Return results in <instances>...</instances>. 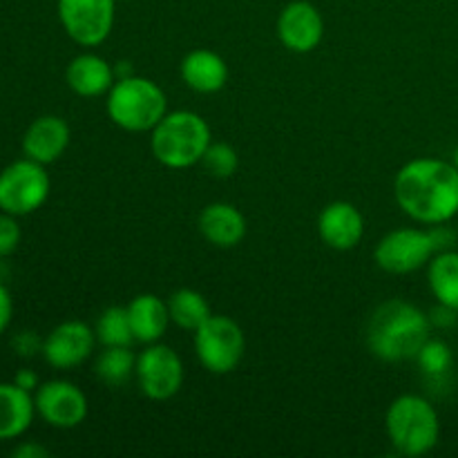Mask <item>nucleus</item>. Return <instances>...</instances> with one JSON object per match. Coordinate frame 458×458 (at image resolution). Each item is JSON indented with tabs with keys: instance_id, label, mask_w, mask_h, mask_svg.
Segmentation results:
<instances>
[{
	"instance_id": "obj_30",
	"label": "nucleus",
	"mask_w": 458,
	"mask_h": 458,
	"mask_svg": "<svg viewBox=\"0 0 458 458\" xmlns=\"http://www.w3.org/2000/svg\"><path fill=\"white\" fill-rule=\"evenodd\" d=\"M12 456L13 458H47L49 450L40 445V443L27 441V443H21L18 447H13Z\"/></svg>"
},
{
	"instance_id": "obj_25",
	"label": "nucleus",
	"mask_w": 458,
	"mask_h": 458,
	"mask_svg": "<svg viewBox=\"0 0 458 458\" xmlns=\"http://www.w3.org/2000/svg\"><path fill=\"white\" fill-rule=\"evenodd\" d=\"M201 168L215 179H231L233 174L237 173V165H240V159H237V152L231 143L224 141H213L208 146V150L201 157Z\"/></svg>"
},
{
	"instance_id": "obj_6",
	"label": "nucleus",
	"mask_w": 458,
	"mask_h": 458,
	"mask_svg": "<svg viewBox=\"0 0 458 458\" xmlns=\"http://www.w3.org/2000/svg\"><path fill=\"white\" fill-rule=\"evenodd\" d=\"M385 429L403 456H423L437 447L441 438V420L432 403L416 394H403L389 405Z\"/></svg>"
},
{
	"instance_id": "obj_28",
	"label": "nucleus",
	"mask_w": 458,
	"mask_h": 458,
	"mask_svg": "<svg viewBox=\"0 0 458 458\" xmlns=\"http://www.w3.org/2000/svg\"><path fill=\"white\" fill-rule=\"evenodd\" d=\"M12 347L16 352V356L31 358L36 353H43V338H38L34 331H21V334L13 335Z\"/></svg>"
},
{
	"instance_id": "obj_21",
	"label": "nucleus",
	"mask_w": 458,
	"mask_h": 458,
	"mask_svg": "<svg viewBox=\"0 0 458 458\" xmlns=\"http://www.w3.org/2000/svg\"><path fill=\"white\" fill-rule=\"evenodd\" d=\"M428 282L438 304L458 311V250H441L428 264Z\"/></svg>"
},
{
	"instance_id": "obj_13",
	"label": "nucleus",
	"mask_w": 458,
	"mask_h": 458,
	"mask_svg": "<svg viewBox=\"0 0 458 458\" xmlns=\"http://www.w3.org/2000/svg\"><path fill=\"white\" fill-rule=\"evenodd\" d=\"M277 38L295 54H309L320 45L325 36V21L316 4L307 0H293L277 16Z\"/></svg>"
},
{
	"instance_id": "obj_29",
	"label": "nucleus",
	"mask_w": 458,
	"mask_h": 458,
	"mask_svg": "<svg viewBox=\"0 0 458 458\" xmlns=\"http://www.w3.org/2000/svg\"><path fill=\"white\" fill-rule=\"evenodd\" d=\"M13 318V298L7 286L0 282V335L9 329Z\"/></svg>"
},
{
	"instance_id": "obj_22",
	"label": "nucleus",
	"mask_w": 458,
	"mask_h": 458,
	"mask_svg": "<svg viewBox=\"0 0 458 458\" xmlns=\"http://www.w3.org/2000/svg\"><path fill=\"white\" fill-rule=\"evenodd\" d=\"M168 313L173 325H177L183 331H192V334L213 316L208 300L195 289L174 291L168 298Z\"/></svg>"
},
{
	"instance_id": "obj_16",
	"label": "nucleus",
	"mask_w": 458,
	"mask_h": 458,
	"mask_svg": "<svg viewBox=\"0 0 458 458\" xmlns=\"http://www.w3.org/2000/svg\"><path fill=\"white\" fill-rule=\"evenodd\" d=\"M197 226L204 240L217 249H233L246 237V217L237 206L226 201L206 206L199 213Z\"/></svg>"
},
{
	"instance_id": "obj_19",
	"label": "nucleus",
	"mask_w": 458,
	"mask_h": 458,
	"mask_svg": "<svg viewBox=\"0 0 458 458\" xmlns=\"http://www.w3.org/2000/svg\"><path fill=\"white\" fill-rule=\"evenodd\" d=\"M182 79L199 94H215L226 85L228 65L213 49H192L182 61Z\"/></svg>"
},
{
	"instance_id": "obj_8",
	"label": "nucleus",
	"mask_w": 458,
	"mask_h": 458,
	"mask_svg": "<svg viewBox=\"0 0 458 458\" xmlns=\"http://www.w3.org/2000/svg\"><path fill=\"white\" fill-rule=\"evenodd\" d=\"M195 352L204 369H208L210 374H231L244 358V331L228 316H215L213 313L195 331Z\"/></svg>"
},
{
	"instance_id": "obj_12",
	"label": "nucleus",
	"mask_w": 458,
	"mask_h": 458,
	"mask_svg": "<svg viewBox=\"0 0 458 458\" xmlns=\"http://www.w3.org/2000/svg\"><path fill=\"white\" fill-rule=\"evenodd\" d=\"M97 334L89 325L81 320H67L54 327L47 335L43 338V353L49 367L54 369H74V367L83 365L94 352L97 344Z\"/></svg>"
},
{
	"instance_id": "obj_27",
	"label": "nucleus",
	"mask_w": 458,
	"mask_h": 458,
	"mask_svg": "<svg viewBox=\"0 0 458 458\" xmlns=\"http://www.w3.org/2000/svg\"><path fill=\"white\" fill-rule=\"evenodd\" d=\"M22 231L18 226V217L0 210V258H7L21 244Z\"/></svg>"
},
{
	"instance_id": "obj_15",
	"label": "nucleus",
	"mask_w": 458,
	"mask_h": 458,
	"mask_svg": "<svg viewBox=\"0 0 458 458\" xmlns=\"http://www.w3.org/2000/svg\"><path fill=\"white\" fill-rule=\"evenodd\" d=\"M318 233L334 250H352L360 244L365 219L352 201H331L318 217Z\"/></svg>"
},
{
	"instance_id": "obj_4",
	"label": "nucleus",
	"mask_w": 458,
	"mask_h": 458,
	"mask_svg": "<svg viewBox=\"0 0 458 458\" xmlns=\"http://www.w3.org/2000/svg\"><path fill=\"white\" fill-rule=\"evenodd\" d=\"M456 235L438 224L432 228H396L387 233L376 246V264L392 276H407L428 267L441 250H450Z\"/></svg>"
},
{
	"instance_id": "obj_14",
	"label": "nucleus",
	"mask_w": 458,
	"mask_h": 458,
	"mask_svg": "<svg viewBox=\"0 0 458 458\" xmlns=\"http://www.w3.org/2000/svg\"><path fill=\"white\" fill-rule=\"evenodd\" d=\"M72 130L65 119L56 114H43L30 123L22 134V155L47 165L61 159L70 146Z\"/></svg>"
},
{
	"instance_id": "obj_24",
	"label": "nucleus",
	"mask_w": 458,
	"mask_h": 458,
	"mask_svg": "<svg viewBox=\"0 0 458 458\" xmlns=\"http://www.w3.org/2000/svg\"><path fill=\"white\" fill-rule=\"evenodd\" d=\"M94 334L103 347H130L134 343V334L132 327H130L128 307L106 309L98 316Z\"/></svg>"
},
{
	"instance_id": "obj_5",
	"label": "nucleus",
	"mask_w": 458,
	"mask_h": 458,
	"mask_svg": "<svg viewBox=\"0 0 458 458\" xmlns=\"http://www.w3.org/2000/svg\"><path fill=\"white\" fill-rule=\"evenodd\" d=\"M107 116L125 132H150L165 116V94L146 76H121L107 92Z\"/></svg>"
},
{
	"instance_id": "obj_18",
	"label": "nucleus",
	"mask_w": 458,
	"mask_h": 458,
	"mask_svg": "<svg viewBox=\"0 0 458 458\" xmlns=\"http://www.w3.org/2000/svg\"><path fill=\"white\" fill-rule=\"evenodd\" d=\"M36 416L34 394L16 383H0V441H16L31 428Z\"/></svg>"
},
{
	"instance_id": "obj_17",
	"label": "nucleus",
	"mask_w": 458,
	"mask_h": 458,
	"mask_svg": "<svg viewBox=\"0 0 458 458\" xmlns=\"http://www.w3.org/2000/svg\"><path fill=\"white\" fill-rule=\"evenodd\" d=\"M65 81L72 92L79 94V97L92 98L110 92L116 81V72L106 58H101L98 54L85 52L72 58L65 70Z\"/></svg>"
},
{
	"instance_id": "obj_31",
	"label": "nucleus",
	"mask_w": 458,
	"mask_h": 458,
	"mask_svg": "<svg viewBox=\"0 0 458 458\" xmlns=\"http://www.w3.org/2000/svg\"><path fill=\"white\" fill-rule=\"evenodd\" d=\"M13 383L18 385V387L27 389V392L34 394L36 389H38L40 380H38V374H36L34 369H18L16 376H13Z\"/></svg>"
},
{
	"instance_id": "obj_11",
	"label": "nucleus",
	"mask_w": 458,
	"mask_h": 458,
	"mask_svg": "<svg viewBox=\"0 0 458 458\" xmlns=\"http://www.w3.org/2000/svg\"><path fill=\"white\" fill-rule=\"evenodd\" d=\"M36 414L56 429H74L88 419V396L70 380H47L34 392Z\"/></svg>"
},
{
	"instance_id": "obj_9",
	"label": "nucleus",
	"mask_w": 458,
	"mask_h": 458,
	"mask_svg": "<svg viewBox=\"0 0 458 458\" xmlns=\"http://www.w3.org/2000/svg\"><path fill=\"white\" fill-rule=\"evenodd\" d=\"M58 21L81 47H97L114 27L116 0H58Z\"/></svg>"
},
{
	"instance_id": "obj_1",
	"label": "nucleus",
	"mask_w": 458,
	"mask_h": 458,
	"mask_svg": "<svg viewBox=\"0 0 458 458\" xmlns=\"http://www.w3.org/2000/svg\"><path fill=\"white\" fill-rule=\"evenodd\" d=\"M394 195L407 217L425 226L447 224L458 215V168L454 161L420 157L398 170Z\"/></svg>"
},
{
	"instance_id": "obj_3",
	"label": "nucleus",
	"mask_w": 458,
	"mask_h": 458,
	"mask_svg": "<svg viewBox=\"0 0 458 458\" xmlns=\"http://www.w3.org/2000/svg\"><path fill=\"white\" fill-rule=\"evenodd\" d=\"M213 143L204 116L191 110L165 112L164 119L150 130V150L161 165L173 170L199 164Z\"/></svg>"
},
{
	"instance_id": "obj_10",
	"label": "nucleus",
	"mask_w": 458,
	"mask_h": 458,
	"mask_svg": "<svg viewBox=\"0 0 458 458\" xmlns=\"http://www.w3.org/2000/svg\"><path fill=\"white\" fill-rule=\"evenodd\" d=\"M137 380L150 401H170L183 383V362L168 344L152 343L137 356Z\"/></svg>"
},
{
	"instance_id": "obj_7",
	"label": "nucleus",
	"mask_w": 458,
	"mask_h": 458,
	"mask_svg": "<svg viewBox=\"0 0 458 458\" xmlns=\"http://www.w3.org/2000/svg\"><path fill=\"white\" fill-rule=\"evenodd\" d=\"M52 182L43 164L22 157L0 170V210L25 217L47 201Z\"/></svg>"
},
{
	"instance_id": "obj_26",
	"label": "nucleus",
	"mask_w": 458,
	"mask_h": 458,
	"mask_svg": "<svg viewBox=\"0 0 458 458\" xmlns=\"http://www.w3.org/2000/svg\"><path fill=\"white\" fill-rule=\"evenodd\" d=\"M416 360H419V367L423 374L432 376V378H438V376H445L447 371L452 369L454 356H452L450 344L443 343V340L429 338L428 343L420 347Z\"/></svg>"
},
{
	"instance_id": "obj_32",
	"label": "nucleus",
	"mask_w": 458,
	"mask_h": 458,
	"mask_svg": "<svg viewBox=\"0 0 458 458\" xmlns=\"http://www.w3.org/2000/svg\"><path fill=\"white\" fill-rule=\"evenodd\" d=\"M454 165L458 168V148H456V152H454Z\"/></svg>"
},
{
	"instance_id": "obj_20",
	"label": "nucleus",
	"mask_w": 458,
	"mask_h": 458,
	"mask_svg": "<svg viewBox=\"0 0 458 458\" xmlns=\"http://www.w3.org/2000/svg\"><path fill=\"white\" fill-rule=\"evenodd\" d=\"M130 327H132L134 343L152 344L159 343L170 325L168 302L157 298L155 293H141L128 304Z\"/></svg>"
},
{
	"instance_id": "obj_23",
	"label": "nucleus",
	"mask_w": 458,
	"mask_h": 458,
	"mask_svg": "<svg viewBox=\"0 0 458 458\" xmlns=\"http://www.w3.org/2000/svg\"><path fill=\"white\" fill-rule=\"evenodd\" d=\"M94 371L101 383L110 385V387H121L137 371V356L130 352V347H103Z\"/></svg>"
},
{
	"instance_id": "obj_2",
	"label": "nucleus",
	"mask_w": 458,
	"mask_h": 458,
	"mask_svg": "<svg viewBox=\"0 0 458 458\" xmlns=\"http://www.w3.org/2000/svg\"><path fill=\"white\" fill-rule=\"evenodd\" d=\"M432 338V318L407 300H387L367 325V349L385 362L416 360Z\"/></svg>"
}]
</instances>
